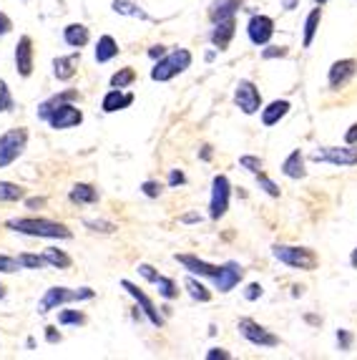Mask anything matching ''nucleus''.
I'll list each match as a JSON object with an SVG mask.
<instances>
[{
  "label": "nucleus",
  "mask_w": 357,
  "mask_h": 360,
  "mask_svg": "<svg viewBox=\"0 0 357 360\" xmlns=\"http://www.w3.org/2000/svg\"><path fill=\"white\" fill-rule=\"evenodd\" d=\"M73 101H78V91L55 93V96L46 98V101L38 106V118H43V121H46L51 129H55V132H66V129L81 126L83 111L78 109Z\"/></svg>",
  "instance_id": "1"
},
{
  "label": "nucleus",
  "mask_w": 357,
  "mask_h": 360,
  "mask_svg": "<svg viewBox=\"0 0 357 360\" xmlns=\"http://www.w3.org/2000/svg\"><path fill=\"white\" fill-rule=\"evenodd\" d=\"M0 300H6V287L0 285Z\"/></svg>",
  "instance_id": "57"
},
{
  "label": "nucleus",
  "mask_w": 357,
  "mask_h": 360,
  "mask_svg": "<svg viewBox=\"0 0 357 360\" xmlns=\"http://www.w3.org/2000/svg\"><path fill=\"white\" fill-rule=\"evenodd\" d=\"M6 227L10 232L38 237V240H71L73 237V232L63 222L48 219V217H15V219L6 222Z\"/></svg>",
  "instance_id": "2"
},
{
  "label": "nucleus",
  "mask_w": 357,
  "mask_h": 360,
  "mask_svg": "<svg viewBox=\"0 0 357 360\" xmlns=\"http://www.w3.org/2000/svg\"><path fill=\"white\" fill-rule=\"evenodd\" d=\"M10 109H13V93L8 89L6 78H0V114H6Z\"/></svg>",
  "instance_id": "39"
},
{
  "label": "nucleus",
  "mask_w": 357,
  "mask_h": 360,
  "mask_svg": "<svg viewBox=\"0 0 357 360\" xmlns=\"http://www.w3.org/2000/svg\"><path fill=\"white\" fill-rule=\"evenodd\" d=\"M83 224L91 229V232H98V235H113L118 229V224L109 219H83Z\"/></svg>",
  "instance_id": "35"
},
{
  "label": "nucleus",
  "mask_w": 357,
  "mask_h": 360,
  "mask_svg": "<svg viewBox=\"0 0 357 360\" xmlns=\"http://www.w3.org/2000/svg\"><path fill=\"white\" fill-rule=\"evenodd\" d=\"M96 298V290H91V287H78L73 290V303H83V300H93Z\"/></svg>",
  "instance_id": "46"
},
{
  "label": "nucleus",
  "mask_w": 357,
  "mask_h": 360,
  "mask_svg": "<svg viewBox=\"0 0 357 360\" xmlns=\"http://www.w3.org/2000/svg\"><path fill=\"white\" fill-rule=\"evenodd\" d=\"M262 295H264V287H262L259 282H249L247 287H244V300H249V303H257Z\"/></svg>",
  "instance_id": "43"
},
{
  "label": "nucleus",
  "mask_w": 357,
  "mask_h": 360,
  "mask_svg": "<svg viewBox=\"0 0 357 360\" xmlns=\"http://www.w3.org/2000/svg\"><path fill=\"white\" fill-rule=\"evenodd\" d=\"M63 41H66V46H71V48L81 51L83 46H89L91 41L89 26H83V23H68V26L63 28Z\"/></svg>",
  "instance_id": "21"
},
{
  "label": "nucleus",
  "mask_w": 357,
  "mask_h": 360,
  "mask_svg": "<svg viewBox=\"0 0 357 360\" xmlns=\"http://www.w3.org/2000/svg\"><path fill=\"white\" fill-rule=\"evenodd\" d=\"M212 156H214L212 146H209V144H204V146H201V152H199V159H201V161H209V159H212Z\"/></svg>",
  "instance_id": "54"
},
{
  "label": "nucleus",
  "mask_w": 357,
  "mask_h": 360,
  "mask_svg": "<svg viewBox=\"0 0 357 360\" xmlns=\"http://www.w3.org/2000/svg\"><path fill=\"white\" fill-rule=\"evenodd\" d=\"M345 144H357V124H352L350 132L345 134Z\"/></svg>",
  "instance_id": "53"
},
{
  "label": "nucleus",
  "mask_w": 357,
  "mask_h": 360,
  "mask_svg": "<svg viewBox=\"0 0 357 360\" xmlns=\"http://www.w3.org/2000/svg\"><path fill=\"white\" fill-rule=\"evenodd\" d=\"M234 33H237V21H234V18L214 23V30H212V35H209V38H212V46L217 51H227Z\"/></svg>",
  "instance_id": "17"
},
{
  "label": "nucleus",
  "mask_w": 357,
  "mask_h": 360,
  "mask_svg": "<svg viewBox=\"0 0 357 360\" xmlns=\"http://www.w3.org/2000/svg\"><path fill=\"white\" fill-rule=\"evenodd\" d=\"M289 109H292V104H289L287 98H277V101H272V104L262 106V124L267 126V129H272V126H277L282 121V118L287 116Z\"/></svg>",
  "instance_id": "19"
},
{
  "label": "nucleus",
  "mask_w": 357,
  "mask_h": 360,
  "mask_svg": "<svg viewBox=\"0 0 357 360\" xmlns=\"http://www.w3.org/2000/svg\"><path fill=\"white\" fill-rule=\"evenodd\" d=\"M161 55H166V48H164V46H161V43H158V46H152V48H149V58H154V61H158Z\"/></svg>",
  "instance_id": "51"
},
{
  "label": "nucleus",
  "mask_w": 357,
  "mask_h": 360,
  "mask_svg": "<svg viewBox=\"0 0 357 360\" xmlns=\"http://www.w3.org/2000/svg\"><path fill=\"white\" fill-rule=\"evenodd\" d=\"M239 166L244 169V172H249V174H259L262 166H264V161H262L259 156H255V154H241V156H239Z\"/></svg>",
  "instance_id": "37"
},
{
  "label": "nucleus",
  "mask_w": 357,
  "mask_h": 360,
  "mask_svg": "<svg viewBox=\"0 0 357 360\" xmlns=\"http://www.w3.org/2000/svg\"><path fill=\"white\" fill-rule=\"evenodd\" d=\"M241 280H244V267H241L239 262L229 260V262L219 264V272H217V277H214L212 282L221 295H227V292H232Z\"/></svg>",
  "instance_id": "11"
},
{
  "label": "nucleus",
  "mask_w": 357,
  "mask_h": 360,
  "mask_svg": "<svg viewBox=\"0 0 357 360\" xmlns=\"http://www.w3.org/2000/svg\"><path fill=\"white\" fill-rule=\"evenodd\" d=\"M355 76H357V61L355 58H342V61H335L330 66V71H327V83H330L332 91H340Z\"/></svg>",
  "instance_id": "12"
},
{
  "label": "nucleus",
  "mask_w": 357,
  "mask_h": 360,
  "mask_svg": "<svg viewBox=\"0 0 357 360\" xmlns=\"http://www.w3.org/2000/svg\"><path fill=\"white\" fill-rule=\"evenodd\" d=\"M26 207L28 209H41V207H46V197H38V199H26Z\"/></svg>",
  "instance_id": "52"
},
{
  "label": "nucleus",
  "mask_w": 357,
  "mask_h": 360,
  "mask_svg": "<svg viewBox=\"0 0 357 360\" xmlns=\"http://www.w3.org/2000/svg\"><path fill=\"white\" fill-rule=\"evenodd\" d=\"M284 6H287V10H292V8H295V0H287Z\"/></svg>",
  "instance_id": "56"
},
{
  "label": "nucleus",
  "mask_w": 357,
  "mask_h": 360,
  "mask_svg": "<svg viewBox=\"0 0 357 360\" xmlns=\"http://www.w3.org/2000/svg\"><path fill=\"white\" fill-rule=\"evenodd\" d=\"M68 303H73V290L71 287H48L43 292L41 303H38V315H48V312L58 310V307Z\"/></svg>",
  "instance_id": "14"
},
{
  "label": "nucleus",
  "mask_w": 357,
  "mask_h": 360,
  "mask_svg": "<svg viewBox=\"0 0 357 360\" xmlns=\"http://www.w3.org/2000/svg\"><path fill=\"white\" fill-rule=\"evenodd\" d=\"M234 104L239 106V111L244 116H255L262 111V93L255 83L249 78H241L237 86H234Z\"/></svg>",
  "instance_id": "9"
},
{
  "label": "nucleus",
  "mask_w": 357,
  "mask_h": 360,
  "mask_svg": "<svg viewBox=\"0 0 357 360\" xmlns=\"http://www.w3.org/2000/svg\"><path fill=\"white\" fill-rule=\"evenodd\" d=\"M86 323V315L83 312H78V310H61L58 312V325H63V327H68V325H83Z\"/></svg>",
  "instance_id": "36"
},
{
  "label": "nucleus",
  "mask_w": 357,
  "mask_h": 360,
  "mask_svg": "<svg viewBox=\"0 0 357 360\" xmlns=\"http://www.w3.org/2000/svg\"><path fill=\"white\" fill-rule=\"evenodd\" d=\"M247 35L249 41L255 43V46H267L269 41H272V35H275V21L269 18V15H252L247 23Z\"/></svg>",
  "instance_id": "13"
},
{
  "label": "nucleus",
  "mask_w": 357,
  "mask_h": 360,
  "mask_svg": "<svg viewBox=\"0 0 357 360\" xmlns=\"http://www.w3.org/2000/svg\"><path fill=\"white\" fill-rule=\"evenodd\" d=\"M239 8H241V0H214L212 6H209V18H212V23L227 21V18L237 15Z\"/></svg>",
  "instance_id": "23"
},
{
  "label": "nucleus",
  "mask_w": 357,
  "mask_h": 360,
  "mask_svg": "<svg viewBox=\"0 0 357 360\" xmlns=\"http://www.w3.org/2000/svg\"><path fill=\"white\" fill-rule=\"evenodd\" d=\"M134 104V93L124 89H111L101 101V111L103 114H116V111H124Z\"/></svg>",
  "instance_id": "18"
},
{
  "label": "nucleus",
  "mask_w": 357,
  "mask_h": 360,
  "mask_svg": "<svg viewBox=\"0 0 357 360\" xmlns=\"http://www.w3.org/2000/svg\"><path fill=\"white\" fill-rule=\"evenodd\" d=\"M289 51L284 48V46H269L267 43V48H262V58L264 61H272V58H284Z\"/></svg>",
  "instance_id": "42"
},
{
  "label": "nucleus",
  "mask_w": 357,
  "mask_h": 360,
  "mask_svg": "<svg viewBox=\"0 0 357 360\" xmlns=\"http://www.w3.org/2000/svg\"><path fill=\"white\" fill-rule=\"evenodd\" d=\"M192 51L186 48H174L172 53L161 55L156 63H154L152 69V81H158V83H166L172 81L174 76H178V73H184L189 66H192Z\"/></svg>",
  "instance_id": "4"
},
{
  "label": "nucleus",
  "mask_w": 357,
  "mask_h": 360,
  "mask_svg": "<svg viewBox=\"0 0 357 360\" xmlns=\"http://www.w3.org/2000/svg\"><path fill=\"white\" fill-rule=\"evenodd\" d=\"M166 184H169L172 189L184 187V184H186V174L181 172V169H172V172H169V179H166Z\"/></svg>",
  "instance_id": "45"
},
{
  "label": "nucleus",
  "mask_w": 357,
  "mask_h": 360,
  "mask_svg": "<svg viewBox=\"0 0 357 360\" xmlns=\"http://www.w3.org/2000/svg\"><path fill=\"white\" fill-rule=\"evenodd\" d=\"M18 262H21L23 270H43V267H48L46 257L33 255V252H23V255H18Z\"/></svg>",
  "instance_id": "34"
},
{
  "label": "nucleus",
  "mask_w": 357,
  "mask_h": 360,
  "mask_svg": "<svg viewBox=\"0 0 357 360\" xmlns=\"http://www.w3.org/2000/svg\"><path fill=\"white\" fill-rule=\"evenodd\" d=\"M28 146V129L18 126V129H8L6 134H0V169L15 164L21 159Z\"/></svg>",
  "instance_id": "5"
},
{
  "label": "nucleus",
  "mask_w": 357,
  "mask_h": 360,
  "mask_svg": "<svg viewBox=\"0 0 357 360\" xmlns=\"http://www.w3.org/2000/svg\"><path fill=\"white\" fill-rule=\"evenodd\" d=\"M178 222H181V224H199L201 215H199V212H186V215L178 217Z\"/></svg>",
  "instance_id": "50"
},
{
  "label": "nucleus",
  "mask_w": 357,
  "mask_h": 360,
  "mask_svg": "<svg viewBox=\"0 0 357 360\" xmlns=\"http://www.w3.org/2000/svg\"><path fill=\"white\" fill-rule=\"evenodd\" d=\"M43 257H46V262L48 267H55V270H68L73 260H71L68 252H63L61 247H46L43 249Z\"/></svg>",
  "instance_id": "29"
},
{
  "label": "nucleus",
  "mask_w": 357,
  "mask_h": 360,
  "mask_svg": "<svg viewBox=\"0 0 357 360\" xmlns=\"http://www.w3.org/2000/svg\"><path fill=\"white\" fill-rule=\"evenodd\" d=\"M174 260H176L189 275H199V277H209V280H214L217 272H219V264L206 262V260H201V257H196V255H174Z\"/></svg>",
  "instance_id": "16"
},
{
  "label": "nucleus",
  "mask_w": 357,
  "mask_h": 360,
  "mask_svg": "<svg viewBox=\"0 0 357 360\" xmlns=\"http://www.w3.org/2000/svg\"><path fill=\"white\" fill-rule=\"evenodd\" d=\"M136 270H138V275L144 277L146 282H152V285H154V280H156V277L161 275V272H158L156 267H152V264H149V262H141V264H138V267H136Z\"/></svg>",
  "instance_id": "44"
},
{
  "label": "nucleus",
  "mask_w": 357,
  "mask_h": 360,
  "mask_svg": "<svg viewBox=\"0 0 357 360\" xmlns=\"http://www.w3.org/2000/svg\"><path fill=\"white\" fill-rule=\"evenodd\" d=\"M118 55V43L113 35H101L96 43V48H93V58H96V63H109L113 61Z\"/></svg>",
  "instance_id": "26"
},
{
  "label": "nucleus",
  "mask_w": 357,
  "mask_h": 360,
  "mask_svg": "<svg viewBox=\"0 0 357 360\" xmlns=\"http://www.w3.org/2000/svg\"><path fill=\"white\" fill-rule=\"evenodd\" d=\"M352 343H355V335H352L350 330L340 327V330H337V348H340L342 353H347V350H352Z\"/></svg>",
  "instance_id": "40"
},
{
  "label": "nucleus",
  "mask_w": 357,
  "mask_h": 360,
  "mask_svg": "<svg viewBox=\"0 0 357 360\" xmlns=\"http://www.w3.org/2000/svg\"><path fill=\"white\" fill-rule=\"evenodd\" d=\"M272 257H275L280 264L289 267V270L312 272L317 270V264H320V257H317L315 249L297 247V244H275V247H272Z\"/></svg>",
  "instance_id": "3"
},
{
  "label": "nucleus",
  "mask_w": 357,
  "mask_h": 360,
  "mask_svg": "<svg viewBox=\"0 0 357 360\" xmlns=\"http://www.w3.org/2000/svg\"><path fill=\"white\" fill-rule=\"evenodd\" d=\"M26 199V189L15 181H0V201L3 204H13V201Z\"/></svg>",
  "instance_id": "30"
},
{
  "label": "nucleus",
  "mask_w": 357,
  "mask_h": 360,
  "mask_svg": "<svg viewBox=\"0 0 357 360\" xmlns=\"http://www.w3.org/2000/svg\"><path fill=\"white\" fill-rule=\"evenodd\" d=\"M23 270L21 262H18V257L13 255H3L0 252V275H13V272Z\"/></svg>",
  "instance_id": "38"
},
{
  "label": "nucleus",
  "mask_w": 357,
  "mask_h": 360,
  "mask_svg": "<svg viewBox=\"0 0 357 360\" xmlns=\"http://www.w3.org/2000/svg\"><path fill=\"white\" fill-rule=\"evenodd\" d=\"M121 287H124V290L129 292L131 298L136 300L138 310L144 312V315H146V318H149V323H152L154 327H161V325H164V318H161V315H158V310H156V303H154V300L149 298V295H146V292L141 290V287H138V285H134V282H131V280H121Z\"/></svg>",
  "instance_id": "10"
},
{
  "label": "nucleus",
  "mask_w": 357,
  "mask_h": 360,
  "mask_svg": "<svg viewBox=\"0 0 357 360\" xmlns=\"http://www.w3.org/2000/svg\"><path fill=\"white\" fill-rule=\"evenodd\" d=\"M184 290L189 292V298L196 300V303H212V298H214V292L209 290L204 282H199L196 275L184 277Z\"/></svg>",
  "instance_id": "27"
},
{
  "label": "nucleus",
  "mask_w": 357,
  "mask_h": 360,
  "mask_svg": "<svg viewBox=\"0 0 357 360\" xmlns=\"http://www.w3.org/2000/svg\"><path fill=\"white\" fill-rule=\"evenodd\" d=\"M10 30H13V21H10V15L0 10V38H3V35H8Z\"/></svg>",
  "instance_id": "48"
},
{
  "label": "nucleus",
  "mask_w": 357,
  "mask_h": 360,
  "mask_svg": "<svg viewBox=\"0 0 357 360\" xmlns=\"http://www.w3.org/2000/svg\"><path fill=\"white\" fill-rule=\"evenodd\" d=\"M46 340H48L51 345H58V343L63 340V335H61L58 330H55L53 325H48V327H46Z\"/></svg>",
  "instance_id": "49"
},
{
  "label": "nucleus",
  "mask_w": 357,
  "mask_h": 360,
  "mask_svg": "<svg viewBox=\"0 0 357 360\" xmlns=\"http://www.w3.org/2000/svg\"><path fill=\"white\" fill-rule=\"evenodd\" d=\"M33 69V41H30V35H21L15 43V71L21 78H28Z\"/></svg>",
  "instance_id": "15"
},
{
  "label": "nucleus",
  "mask_w": 357,
  "mask_h": 360,
  "mask_svg": "<svg viewBox=\"0 0 357 360\" xmlns=\"http://www.w3.org/2000/svg\"><path fill=\"white\" fill-rule=\"evenodd\" d=\"M232 199V181L227 174H217L212 179V194H209V219L219 222L229 212Z\"/></svg>",
  "instance_id": "7"
},
{
  "label": "nucleus",
  "mask_w": 357,
  "mask_h": 360,
  "mask_svg": "<svg viewBox=\"0 0 357 360\" xmlns=\"http://www.w3.org/2000/svg\"><path fill=\"white\" fill-rule=\"evenodd\" d=\"M78 61H81V51H76V53H71V55H58V58H53V76L63 83L71 81V78L76 76Z\"/></svg>",
  "instance_id": "20"
},
{
  "label": "nucleus",
  "mask_w": 357,
  "mask_h": 360,
  "mask_svg": "<svg viewBox=\"0 0 357 360\" xmlns=\"http://www.w3.org/2000/svg\"><path fill=\"white\" fill-rule=\"evenodd\" d=\"M206 360H232V353L224 348H212V350H206Z\"/></svg>",
  "instance_id": "47"
},
{
  "label": "nucleus",
  "mask_w": 357,
  "mask_h": 360,
  "mask_svg": "<svg viewBox=\"0 0 357 360\" xmlns=\"http://www.w3.org/2000/svg\"><path fill=\"white\" fill-rule=\"evenodd\" d=\"M317 6H324V3H330V0H315Z\"/></svg>",
  "instance_id": "58"
},
{
  "label": "nucleus",
  "mask_w": 357,
  "mask_h": 360,
  "mask_svg": "<svg viewBox=\"0 0 357 360\" xmlns=\"http://www.w3.org/2000/svg\"><path fill=\"white\" fill-rule=\"evenodd\" d=\"M237 330H239V335L247 340V343H252V345H257V348H277L280 345V338H277L275 332L269 330V327L259 325V323L252 318H239Z\"/></svg>",
  "instance_id": "8"
},
{
  "label": "nucleus",
  "mask_w": 357,
  "mask_h": 360,
  "mask_svg": "<svg viewBox=\"0 0 357 360\" xmlns=\"http://www.w3.org/2000/svg\"><path fill=\"white\" fill-rule=\"evenodd\" d=\"M134 81H136V71L131 69V66H126V69H118L111 76V89H129Z\"/></svg>",
  "instance_id": "31"
},
{
  "label": "nucleus",
  "mask_w": 357,
  "mask_h": 360,
  "mask_svg": "<svg viewBox=\"0 0 357 360\" xmlns=\"http://www.w3.org/2000/svg\"><path fill=\"white\" fill-rule=\"evenodd\" d=\"M154 285H156V290H158V295L164 300H174L178 295V287H176V282H174L172 277H166V275H158L156 280H154Z\"/></svg>",
  "instance_id": "32"
},
{
  "label": "nucleus",
  "mask_w": 357,
  "mask_h": 360,
  "mask_svg": "<svg viewBox=\"0 0 357 360\" xmlns=\"http://www.w3.org/2000/svg\"><path fill=\"white\" fill-rule=\"evenodd\" d=\"M309 159L317 164H330V166H357V144H345V146H317L315 152L309 154Z\"/></svg>",
  "instance_id": "6"
},
{
  "label": "nucleus",
  "mask_w": 357,
  "mask_h": 360,
  "mask_svg": "<svg viewBox=\"0 0 357 360\" xmlns=\"http://www.w3.org/2000/svg\"><path fill=\"white\" fill-rule=\"evenodd\" d=\"M98 189L93 187V184H86V181H78V184H73L68 192V199L73 201V204H98Z\"/></svg>",
  "instance_id": "25"
},
{
  "label": "nucleus",
  "mask_w": 357,
  "mask_h": 360,
  "mask_svg": "<svg viewBox=\"0 0 357 360\" xmlns=\"http://www.w3.org/2000/svg\"><path fill=\"white\" fill-rule=\"evenodd\" d=\"M350 264H352V267H355V270H357V247L352 249V255H350Z\"/></svg>",
  "instance_id": "55"
},
{
  "label": "nucleus",
  "mask_w": 357,
  "mask_h": 360,
  "mask_svg": "<svg viewBox=\"0 0 357 360\" xmlns=\"http://www.w3.org/2000/svg\"><path fill=\"white\" fill-rule=\"evenodd\" d=\"M111 8H113V13L126 15V18H138V21H149V13H146V10L138 6V3H134V0H111Z\"/></svg>",
  "instance_id": "28"
},
{
  "label": "nucleus",
  "mask_w": 357,
  "mask_h": 360,
  "mask_svg": "<svg viewBox=\"0 0 357 360\" xmlns=\"http://www.w3.org/2000/svg\"><path fill=\"white\" fill-rule=\"evenodd\" d=\"M255 177H257V184H259L262 192L267 194V197H272V199H280L282 189H280V184H277V181L272 179V177H267V174H264V172L255 174Z\"/></svg>",
  "instance_id": "33"
},
{
  "label": "nucleus",
  "mask_w": 357,
  "mask_h": 360,
  "mask_svg": "<svg viewBox=\"0 0 357 360\" xmlns=\"http://www.w3.org/2000/svg\"><path fill=\"white\" fill-rule=\"evenodd\" d=\"M282 174H284L287 179H295V181L307 177V169H304V154L300 152V149H295L287 159L282 161Z\"/></svg>",
  "instance_id": "22"
},
{
  "label": "nucleus",
  "mask_w": 357,
  "mask_h": 360,
  "mask_svg": "<svg viewBox=\"0 0 357 360\" xmlns=\"http://www.w3.org/2000/svg\"><path fill=\"white\" fill-rule=\"evenodd\" d=\"M141 194L149 197V199H158V197H161V184L154 179H146L144 184H141Z\"/></svg>",
  "instance_id": "41"
},
{
  "label": "nucleus",
  "mask_w": 357,
  "mask_h": 360,
  "mask_svg": "<svg viewBox=\"0 0 357 360\" xmlns=\"http://www.w3.org/2000/svg\"><path fill=\"white\" fill-rule=\"evenodd\" d=\"M320 23H322V6L312 8L304 18V28H302V48H309L315 43V35L320 30Z\"/></svg>",
  "instance_id": "24"
}]
</instances>
